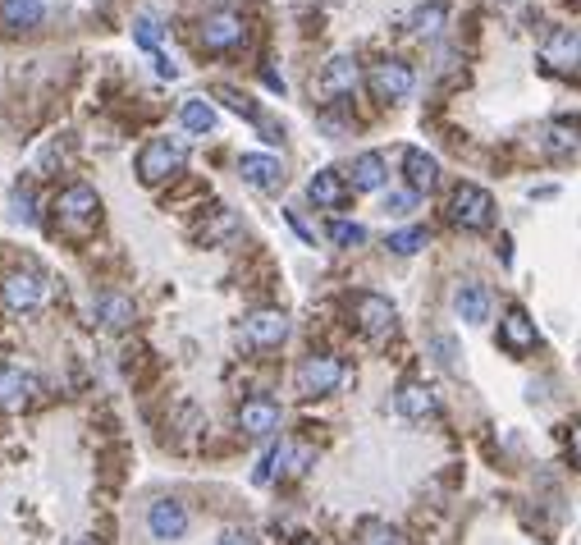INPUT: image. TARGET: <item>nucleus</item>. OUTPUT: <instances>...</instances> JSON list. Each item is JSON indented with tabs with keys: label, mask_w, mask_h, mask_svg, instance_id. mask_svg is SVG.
I'll list each match as a JSON object with an SVG mask.
<instances>
[{
	"label": "nucleus",
	"mask_w": 581,
	"mask_h": 545,
	"mask_svg": "<svg viewBox=\"0 0 581 545\" xmlns=\"http://www.w3.org/2000/svg\"><path fill=\"white\" fill-rule=\"evenodd\" d=\"M362 545H408V541H403L394 527H385V523H366L362 527Z\"/></svg>",
	"instance_id": "nucleus-30"
},
{
	"label": "nucleus",
	"mask_w": 581,
	"mask_h": 545,
	"mask_svg": "<svg viewBox=\"0 0 581 545\" xmlns=\"http://www.w3.org/2000/svg\"><path fill=\"white\" fill-rule=\"evenodd\" d=\"M394 408H399L403 417H412V422H421V417H435V394H431V385L403 381L399 394H394Z\"/></svg>",
	"instance_id": "nucleus-18"
},
{
	"label": "nucleus",
	"mask_w": 581,
	"mask_h": 545,
	"mask_svg": "<svg viewBox=\"0 0 581 545\" xmlns=\"http://www.w3.org/2000/svg\"><path fill=\"white\" fill-rule=\"evenodd\" d=\"M216 545H261V541L248 532V527H229V532H220Z\"/></svg>",
	"instance_id": "nucleus-34"
},
{
	"label": "nucleus",
	"mask_w": 581,
	"mask_h": 545,
	"mask_svg": "<svg viewBox=\"0 0 581 545\" xmlns=\"http://www.w3.org/2000/svg\"><path fill=\"white\" fill-rule=\"evenodd\" d=\"M330 239L339 243V248H357V243H366V229L353 225V220H334V225H330Z\"/></svg>",
	"instance_id": "nucleus-29"
},
{
	"label": "nucleus",
	"mask_w": 581,
	"mask_h": 545,
	"mask_svg": "<svg viewBox=\"0 0 581 545\" xmlns=\"http://www.w3.org/2000/svg\"><path fill=\"white\" fill-rule=\"evenodd\" d=\"M179 120H183V129H188V133H211V129H216V110H211V101L188 97L179 106Z\"/></svg>",
	"instance_id": "nucleus-25"
},
{
	"label": "nucleus",
	"mask_w": 581,
	"mask_h": 545,
	"mask_svg": "<svg viewBox=\"0 0 581 545\" xmlns=\"http://www.w3.org/2000/svg\"><path fill=\"white\" fill-rule=\"evenodd\" d=\"M14 220L33 225V193H28V188H19V193H14Z\"/></svg>",
	"instance_id": "nucleus-33"
},
{
	"label": "nucleus",
	"mask_w": 581,
	"mask_h": 545,
	"mask_svg": "<svg viewBox=\"0 0 581 545\" xmlns=\"http://www.w3.org/2000/svg\"><path fill=\"white\" fill-rule=\"evenodd\" d=\"M37 394V376L23 367H0V408H23L33 404Z\"/></svg>",
	"instance_id": "nucleus-17"
},
{
	"label": "nucleus",
	"mask_w": 581,
	"mask_h": 545,
	"mask_svg": "<svg viewBox=\"0 0 581 545\" xmlns=\"http://www.w3.org/2000/svg\"><path fill=\"white\" fill-rule=\"evenodd\" d=\"M490 307H495V298H490V289L476 280L458 284L453 289V312L467 321V326H481V321H490Z\"/></svg>",
	"instance_id": "nucleus-14"
},
{
	"label": "nucleus",
	"mask_w": 581,
	"mask_h": 545,
	"mask_svg": "<svg viewBox=\"0 0 581 545\" xmlns=\"http://www.w3.org/2000/svg\"><path fill=\"white\" fill-rule=\"evenodd\" d=\"M366 83H371V92L380 101H403L417 78H412V65H403V60H380V65H371Z\"/></svg>",
	"instance_id": "nucleus-8"
},
{
	"label": "nucleus",
	"mask_w": 581,
	"mask_h": 545,
	"mask_svg": "<svg viewBox=\"0 0 581 545\" xmlns=\"http://www.w3.org/2000/svg\"><path fill=\"white\" fill-rule=\"evenodd\" d=\"M55 220H60V229H65V234L83 239L87 229L101 220V197H97V188L69 184L65 193H55Z\"/></svg>",
	"instance_id": "nucleus-1"
},
{
	"label": "nucleus",
	"mask_w": 581,
	"mask_h": 545,
	"mask_svg": "<svg viewBox=\"0 0 581 545\" xmlns=\"http://www.w3.org/2000/svg\"><path fill=\"white\" fill-rule=\"evenodd\" d=\"M197 37H202L206 51H234L238 42H243V19L238 14H206L202 28H197Z\"/></svg>",
	"instance_id": "nucleus-10"
},
{
	"label": "nucleus",
	"mask_w": 581,
	"mask_h": 545,
	"mask_svg": "<svg viewBox=\"0 0 581 545\" xmlns=\"http://www.w3.org/2000/svg\"><path fill=\"white\" fill-rule=\"evenodd\" d=\"M412 207H417V193H412V188H408V193H389L385 197V211H389V216H408Z\"/></svg>",
	"instance_id": "nucleus-32"
},
{
	"label": "nucleus",
	"mask_w": 581,
	"mask_h": 545,
	"mask_svg": "<svg viewBox=\"0 0 581 545\" xmlns=\"http://www.w3.org/2000/svg\"><path fill=\"white\" fill-rule=\"evenodd\" d=\"M499 344H504L508 353H531L540 344V330L531 326V317L522 312V307L504 312V321H499Z\"/></svg>",
	"instance_id": "nucleus-15"
},
{
	"label": "nucleus",
	"mask_w": 581,
	"mask_h": 545,
	"mask_svg": "<svg viewBox=\"0 0 581 545\" xmlns=\"http://www.w3.org/2000/svg\"><path fill=\"white\" fill-rule=\"evenodd\" d=\"M238 431L252 440H270L275 431H280V404L270 399V394H252V399H243V408H238Z\"/></svg>",
	"instance_id": "nucleus-5"
},
{
	"label": "nucleus",
	"mask_w": 581,
	"mask_h": 545,
	"mask_svg": "<svg viewBox=\"0 0 581 545\" xmlns=\"http://www.w3.org/2000/svg\"><path fill=\"white\" fill-rule=\"evenodd\" d=\"M426 229L421 225H412V229H399V234H389V252H399V257H412V252H421L426 248Z\"/></svg>",
	"instance_id": "nucleus-26"
},
{
	"label": "nucleus",
	"mask_w": 581,
	"mask_h": 545,
	"mask_svg": "<svg viewBox=\"0 0 581 545\" xmlns=\"http://www.w3.org/2000/svg\"><path fill=\"white\" fill-rule=\"evenodd\" d=\"M353 317H357V326H362V335H371V339H389V335H394V326H399L394 303L380 298V294H357Z\"/></svg>",
	"instance_id": "nucleus-7"
},
{
	"label": "nucleus",
	"mask_w": 581,
	"mask_h": 545,
	"mask_svg": "<svg viewBox=\"0 0 581 545\" xmlns=\"http://www.w3.org/2000/svg\"><path fill=\"white\" fill-rule=\"evenodd\" d=\"M540 60H545V69H554V74L577 78L581 74V37L568 33V28L549 33L545 42H540Z\"/></svg>",
	"instance_id": "nucleus-6"
},
{
	"label": "nucleus",
	"mask_w": 581,
	"mask_h": 545,
	"mask_svg": "<svg viewBox=\"0 0 581 545\" xmlns=\"http://www.w3.org/2000/svg\"><path fill=\"white\" fill-rule=\"evenodd\" d=\"M449 220L467 234H481V229L495 225V197L476 184H458L449 193Z\"/></svg>",
	"instance_id": "nucleus-2"
},
{
	"label": "nucleus",
	"mask_w": 581,
	"mask_h": 545,
	"mask_svg": "<svg viewBox=\"0 0 581 545\" xmlns=\"http://www.w3.org/2000/svg\"><path fill=\"white\" fill-rule=\"evenodd\" d=\"M431 344H435V353H440L444 367H449V371H463V362H458V344H453L449 335H435Z\"/></svg>",
	"instance_id": "nucleus-31"
},
{
	"label": "nucleus",
	"mask_w": 581,
	"mask_h": 545,
	"mask_svg": "<svg viewBox=\"0 0 581 545\" xmlns=\"http://www.w3.org/2000/svg\"><path fill=\"white\" fill-rule=\"evenodd\" d=\"M568 463H572V468H581V422L568 426Z\"/></svg>",
	"instance_id": "nucleus-35"
},
{
	"label": "nucleus",
	"mask_w": 581,
	"mask_h": 545,
	"mask_svg": "<svg viewBox=\"0 0 581 545\" xmlns=\"http://www.w3.org/2000/svg\"><path fill=\"white\" fill-rule=\"evenodd\" d=\"M97 321L106 330H129L133 326V298L119 294V289H106V294H97Z\"/></svg>",
	"instance_id": "nucleus-19"
},
{
	"label": "nucleus",
	"mask_w": 581,
	"mask_h": 545,
	"mask_svg": "<svg viewBox=\"0 0 581 545\" xmlns=\"http://www.w3.org/2000/svg\"><path fill=\"white\" fill-rule=\"evenodd\" d=\"M238 175H243V184L261 188V193H275V188L284 184V165H280V156L248 152L243 161H238Z\"/></svg>",
	"instance_id": "nucleus-13"
},
{
	"label": "nucleus",
	"mask_w": 581,
	"mask_h": 545,
	"mask_svg": "<svg viewBox=\"0 0 581 545\" xmlns=\"http://www.w3.org/2000/svg\"><path fill=\"white\" fill-rule=\"evenodd\" d=\"M147 527L156 541H179V536L188 532V509H183L179 500H156L147 509Z\"/></svg>",
	"instance_id": "nucleus-12"
},
{
	"label": "nucleus",
	"mask_w": 581,
	"mask_h": 545,
	"mask_svg": "<svg viewBox=\"0 0 581 545\" xmlns=\"http://www.w3.org/2000/svg\"><path fill=\"white\" fill-rule=\"evenodd\" d=\"M0 294L14 312H28V307H42L46 303V280L37 271H14L10 280L0 284Z\"/></svg>",
	"instance_id": "nucleus-11"
},
{
	"label": "nucleus",
	"mask_w": 581,
	"mask_h": 545,
	"mask_svg": "<svg viewBox=\"0 0 581 545\" xmlns=\"http://www.w3.org/2000/svg\"><path fill=\"white\" fill-rule=\"evenodd\" d=\"M540 147L549 156H581V129L577 124H545L540 129Z\"/></svg>",
	"instance_id": "nucleus-22"
},
{
	"label": "nucleus",
	"mask_w": 581,
	"mask_h": 545,
	"mask_svg": "<svg viewBox=\"0 0 581 545\" xmlns=\"http://www.w3.org/2000/svg\"><path fill=\"white\" fill-rule=\"evenodd\" d=\"M293 381H298V394H307V399L330 394V390H339V385H344V362L334 358V353H312V358L298 362Z\"/></svg>",
	"instance_id": "nucleus-4"
},
{
	"label": "nucleus",
	"mask_w": 581,
	"mask_h": 545,
	"mask_svg": "<svg viewBox=\"0 0 581 545\" xmlns=\"http://www.w3.org/2000/svg\"><path fill=\"white\" fill-rule=\"evenodd\" d=\"M385 179H389V170H385V156L380 152H362L353 161V188L357 193H380Z\"/></svg>",
	"instance_id": "nucleus-21"
},
{
	"label": "nucleus",
	"mask_w": 581,
	"mask_h": 545,
	"mask_svg": "<svg viewBox=\"0 0 581 545\" xmlns=\"http://www.w3.org/2000/svg\"><path fill=\"white\" fill-rule=\"evenodd\" d=\"M444 28V5H421L412 10V33L417 37H435Z\"/></svg>",
	"instance_id": "nucleus-27"
},
{
	"label": "nucleus",
	"mask_w": 581,
	"mask_h": 545,
	"mask_svg": "<svg viewBox=\"0 0 581 545\" xmlns=\"http://www.w3.org/2000/svg\"><path fill=\"white\" fill-rule=\"evenodd\" d=\"M133 42H138L142 51H156V46H161V23L151 19V14H138V23H133Z\"/></svg>",
	"instance_id": "nucleus-28"
},
{
	"label": "nucleus",
	"mask_w": 581,
	"mask_h": 545,
	"mask_svg": "<svg viewBox=\"0 0 581 545\" xmlns=\"http://www.w3.org/2000/svg\"><path fill=\"white\" fill-rule=\"evenodd\" d=\"M0 19L10 23V28H37L46 19V5L42 0H5L0 5Z\"/></svg>",
	"instance_id": "nucleus-24"
},
{
	"label": "nucleus",
	"mask_w": 581,
	"mask_h": 545,
	"mask_svg": "<svg viewBox=\"0 0 581 545\" xmlns=\"http://www.w3.org/2000/svg\"><path fill=\"white\" fill-rule=\"evenodd\" d=\"M156 74H161V78H174V74H179V69H174V60H165V55H156Z\"/></svg>",
	"instance_id": "nucleus-36"
},
{
	"label": "nucleus",
	"mask_w": 581,
	"mask_h": 545,
	"mask_svg": "<svg viewBox=\"0 0 581 545\" xmlns=\"http://www.w3.org/2000/svg\"><path fill=\"white\" fill-rule=\"evenodd\" d=\"M307 197H312L316 207H330L339 211L348 202V184L339 170H321V175H312V184H307Z\"/></svg>",
	"instance_id": "nucleus-20"
},
{
	"label": "nucleus",
	"mask_w": 581,
	"mask_h": 545,
	"mask_svg": "<svg viewBox=\"0 0 581 545\" xmlns=\"http://www.w3.org/2000/svg\"><path fill=\"white\" fill-rule=\"evenodd\" d=\"M243 335H248V344H257V349H275V344L289 339V317L275 312V307H261V312H252V317L243 321Z\"/></svg>",
	"instance_id": "nucleus-9"
},
{
	"label": "nucleus",
	"mask_w": 581,
	"mask_h": 545,
	"mask_svg": "<svg viewBox=\"0 0 581 545\" xmlns=\"http://www.w3.org/2000/svg\"><path fill=\"white\" fill-rule=\"evenodd\" d=\"M403 175H408L412 193L421 197L440 184V161H435L431 152H421V147H408V152H403Z\"/></svg>",
	"instance_id": "nucleus-16"
},
{
	"label": "nucleus",
	"mask_w": 581,
	"mask_h": 545,
	"mask_svg": "<svg viewBox=\"0 0 581 545\" xmlns=\"http://www.w3.org/2000/svg\"><path fill=\"white\" fill-rule=\"evenodd\" d=\"M321 88L334 92V97H344V92L357 88V60L353 55H334L330 65H325V74H321Z\"/></svg>",
	"instance_id": "nucleus-23"
},
{
	"label": "nucleus",
	"mask_w": 581,
	"mask_h": 545,
	"mask_svg": "<svg viewBox=\"0 0 581 545\" xmlns=\"http://www.w3.org/2000/svg\"><path fill=\"white\" fill-rule=\"evenodd\" d=\"M78 545H97V541H78Z\"/></svg>",
	"instance_id": "nucleus-37"
},
{
	"label": "nucleus",
	"mask_w": 581,
	"mask_h": 545,
	"mask_svg": "<svg viewBox=\"0 0 581 545\" xmlns=\"http://www.w3.org/2000/svg\"><path fill=\"white\" fill-rule=\"evenodd\" d=\"M183 161H188V147H183V142H174V138H151L147 147L138 152V175H142V184H161V179L179 175Z\"/></svg>",
	"instance_id": "nucleus-3"
}]
</instances>
